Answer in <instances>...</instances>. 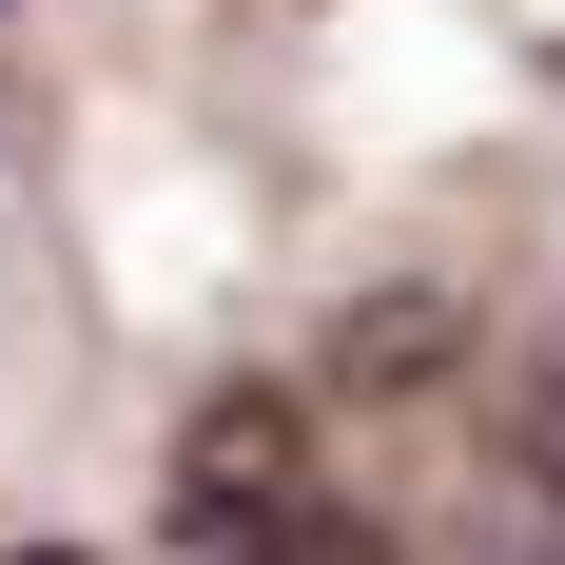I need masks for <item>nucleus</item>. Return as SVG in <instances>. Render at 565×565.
Instances as JSON below:
<instances>
[{"instance_id":"nucleus-1","label":"nucleus","mask_w":565,"mask_h":565,"mask_svg":"<svg viewBox=\"0 0 565 565\" xmlns=\"http://www.w3.org/2000/svg\"><path fill=\"white\" fill-rule=\"evenodd\" d=\"M468 565H565V332L488 391V449H468Z\"/></svg>"},{"instance_id":"nucleus-4","label":"nucleus","mask_w":565,"mask_h":565,"mask_svg":"<svg viewBox=\"0 0 565 565\" xmlns=\"http://www.w3.org/2000/svg\"><path fill=\"white\" fill-rule=\"evenodd\" d=\"M0 565H78V546H0Z\"/></svg>"},{"instance_id":"nucleus-2","label":"nucleus","mask_w":565,"mask_h":565,"mask_svg":"<svg viewBox=\"0 0 565 565\" xmlns=\"http://www.w3.org/2000/svg\"><path fill=\"white\" fill-rule=\"evenodd\" d=\"M195 565H391V546H371V526H351L332 488H292L274 526H234V546H195Z\"/></svg>"},{"instance_id":"nucleus-3","label":"nucleus","mask_w":565,"mask_h":565,"mask_svg":"<svg viewBox=\"0 0 565 565\" xmlns=\"http://www.w3.org/2000/svg\"><path fill=\"white\" fill-rule=\"evenodd\" d=\"M351 371H449V312H409V292H371V312H351Z\"/></svg>"}]
</instances>
